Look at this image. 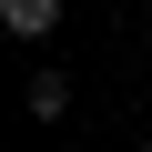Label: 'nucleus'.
Returning <instances> with one entry per match:
<instances>
[{"label":"nucleus","instance_id":"nucleus-1","mask_svg":"<svg viewBox=\"0 0 152 152\" xmlns=\"http://www.w3.org/2000/svg\"><path fill=\"white\" fill-rule=\"evenodd\" d=\"M71 112V81H61V71H31V122H61Z\"/></svg>","mask_w":152,"mask_h":152}]
</instances>
